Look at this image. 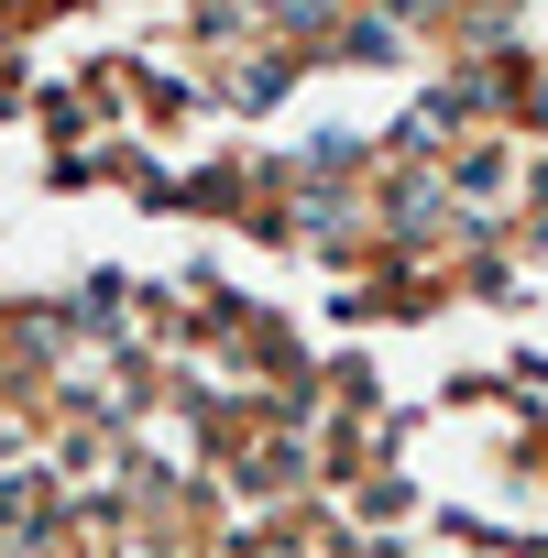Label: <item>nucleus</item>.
<instances>
[{
	"mask_svg": "<svg viewBox=\"0 0 548 558\" xmlns=\"http://www.w3.org/2000/svg\"><path fill=\"white\" fill-rule=\"evenodd\" d=\"M515 208H526V219H537V241H548V154L515 175Z\"/></svg>",
	"mask_w": 548,
	"mask_h": 558,
	"instance_id": "obj_1",
	"label": "nucleus"
}]
</instances>
